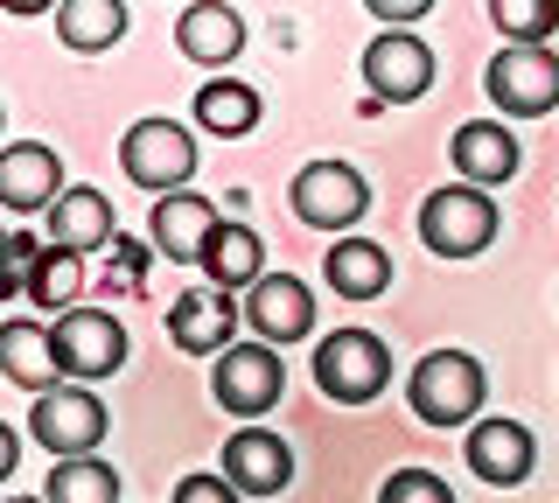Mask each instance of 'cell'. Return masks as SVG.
Here are the masks:
<instances>
[{"mask_svg": "<svg viewBox=\"0 0 559 503\" xmlns=\"http://www.w3.org/2000/svg\"><path fill=\"white\" fill-rule=\"evenodd\" d=\"M483 398H489V378L468 350H427L406 378V406L427 427H468L483 412Z\"/></svg>", "mask_w": 559, "mask_h": 503, "instance_id": "1", "label": "cell"}, {"mask_svg": "<svg viewBox=\"0 0 559 503\" xmlns=\"http://www.w3.org/2000/svg\"><path fill=\"white\" fill-rule=\"evenodd\" d=\"M497 231H503V211L476 182H448V189H433V196L419 203V238H427V252H441V259H476V252H489Z\"/></svg>", "mask_w": 559, "mask_h": 503, "instance_id": "2", "label": "cell"}, {"mask_svg": "<svg viewBox=\"0 0 559 503\" xmlns=\"http://www.w3.org/2000/svg\"><path fill=\"white\" fill-rule=\"evenodd\" d=\"M314 385L336 406H371L392 385V350H384L378 328H336V336L314 343Z\"/></svg>", "mask_w": 559, "mask_h": 503, "instance_id": "3", "label": "cell"}, {"mask_svg": "<svg viewBox=\"0 0 559 503\" xmlns=\"http://www.w3.org/2000/svg\"><path fill=\"white\" fill-rule=\"evenodd\" d=\"M49 350H57V378L98 385V378H112L127 363V328H119V315H105V308L70 301L57 315V328H49Z\"/></svg>", "mask_w": 559, "mask_h": 503, "instance_id": "4", "label": "cell"}, {"mask_svg": "<svg viewBox=\"0 0 559 503\" xmlns=\"http://www.w3.org/2000/svg\"><path fill=\"white\" fill-rule=\"evenodd\" d=\"M105 427H112V412H105V398L92 385H49V392H35V406H28V433L49 447V455H98L105 447Z\"/></svg>", "mask_w": 559, "mask_h": 503, "instance_id": "5", "label": "cell"}, {"mask_svg": "<svg viewBox=\"0 0 559 503\" xmlns=\"http://www.w3.org/2000/svg\"><path fill=\"white\" fill-rule=\"evenodd\" d=\"M287 392V363H280L273 343H224L217 363H210V398L238 420H259V412L280 406Z\"/></svg>", "mask_w": 559, "mask_h": 503, "instance_id": "6", "label": "cell"}, {"mask_svg": "<svg viewBox=\"0 0 559 503\" xmlns=\"http://www.w3.org/2000/svg\"><path fill=\"white\" fill-rule=\"evenodd\" d=\"M287 203H294V217L308 224V231H357L364 211H371V182L357 176L349 161H308L301 176L287 182Z\"/></svg>", "mask_w": 559, "mask_h": 503, "instance_id": "7", "label": "cell"}, {"mask_svg": "<svg viewBox=\"0 0 559 503\" xmlns=\"http://www.w3.org/2000/svg\"><path fill=\"white\" fill-rule=\"evenodd\" d=\"M119 168H127V182L133 189H182L189 176H197V141H189V127L182 119H133L127 127V141H119Z\"/></svg>", "mask_w": 559, "mask_h": 503, "instance_id": "8", "label": "cell"}, {"mask_svg": "<svg viewBox=\"0 0 559 503\" xmlns=\"http://www.w3.org/2000/svg\"><path fill=\"white\" fill-rule=\"evenodd\" d=\"M483 84L503 119H546L559 106V57L546 43H503Z\"/></svg>", "mask_w": 559, "mask_h": 503, "instance_id": "9", "label": "cell"}, {"mask_svg": "<svg viewBox=\"0 0 559 503\" xmlns=\"http://www.w3.org/2000/svg\"><path fill=\"white\" fill-rule=\"evenodd\" d=\"M364 84H371L378 106H413L433 84V49L419 43L413 28H384V36H371V49H364Z\"/></svg>", "mask_w": 559, "mask_h": 503, "instance_id": "10", "label": "cell"}, {"mask_svg": "<svg viewBox=\"0 0 559 503\" xmlns=\"http://www.w3.org/2000/svg\"><path fill=\"white\" fill-rule=\"evenodd\" d=\"M224 482H231L238 496H280L294 482V447L280 441L273 427H238L231 441H224Z\"/></svg>", "mask_w": 559, "mask_h": 503, "instance_id": "11", "label": "cell"}, {"mask_svg": "<svg viewBox=\"0 0 559 503\" xmlns=\"http://www.w3.org/2000/svg\"><path fill=\"white\" fill-rule=\"evenodd\" d=\"M238 315L259 328V343L280 350V343H301L314 328V294H308V280H294V273H259V280L245 287Z\"/></svg>", "mask_w": 559, "mask_h": 503, "instance_id": "12", "label": "cell"}, {"mask_svg": "<svg viewBox=\"0 0 559 503\" xmlns=\"http://www.w3.org/2000/svg\"><path fill=\"white\" fill-rule=\"evenodd\" d=\"M538 441L524 420H468V476H483L489 490H518L532 482Z\"/></svg>", "mask_w": 559, "mask_h": 503, "instance_id": "13", "label": "cell"}, {"mask_svg": "<svg viewBox=\"0 0 559 503\" xmlns=\"http://www.w3.org/2000/svg\"><path fill=\"white\" fill-rule=\"evenodd\" d=\"M238 328V301L224 287H189L182 301H168V343L189 357H217Z\"/></svg>", "mask_w": 559, "mask_h": 503, "instance_id": "14", "label": "cell"}, {"mask_svg": "<svg viewBox=\"0 0 559 503\" xmlns=\"http://www.w3.org/2000/svg\"><path fill=\"white\" fill-rule=\"evenodd\" d=\"M454 168H462V182H476V189H503L524 168V147H518V133L503 127V119H468V127H454Z\"/></svg>", "mask_w": 559, "mask_h": 503, "instance_id": "15", "label": "cell"}, {"mask_svg": "<svg viewBox=\"0 0 559 503\" xmlns=\"http://www.w3.org/2000/svg\"><path fill=\"white\" fill-rule=\"evenodd\" d=\"M63 189V161H57V147H43V141H14V147H0V211H14V217H35L49 196Z\"/></svg>", "mask_w": 559, "mask_h": 503, "instance_id": "16", "label": "cell"}, {"mask_svg": "<svg viewBox=\"0 0 559 503\" xmlns=\"http://www.w3.org/2000/svg\"><path fill=\"white\" fill-rule=\"evenodd\" d=\"M224 211L210 196H189V189H162V203H154V217H147V238H154V252L175 259V266H197V252H203V238H210V224H217Z\"/></svg>", "mask_w": 559, "mask_h": 503, "instance_id": "17", "label": "cell"}, {"mask_svg": "<svg viewBox=\"0 0 559 503\" xmlns=\"http://www.w3.org/2000/svg\"><path fill=\"white\" fill-rule=\"evenodd\" d=\"M175 49H182L189 63H203V71H224V63L245 49L238 8H224V0H189L182 22H175Z\"/></svg>", "mask_w": 559, "mask_h": 503, "instance_id": "18", "label": "cell"}, {"mask_svg": "<svg viewBox=\"0 0 559 503\" xmlns=\"http://www.w3.org/2000/svg\"><path fill=\"white\" fill-rule=\"evenodd\" d=\"M197 266L210 273V287H224V294H245L266 273V245H259V231L252 224H238V217H217L210 224V238H203V252H197Z\"/></svg>", "mask_w": 559, "mask_h": 503, "instance_id": "19", "label": "cell"}, {"mask_svg": "<svg viewBox=\"0 0 559 503\" xmlns=\"http://www.w3.org/2000/svg\"><path fill=\"white\" fill-rule=\"evenodd\" d=\"M43 217H49V245L78 252V259L112 238V196H98V189H57L43 203Z\"/></svg>", "mask_w": 559, "mask_h": 503, "instance_id": "20", "label": "cell"}, {"mask_svg": "<svg viewBox=\"0 0 559 503\" xmlns=\"http://www.w3.org/2000/svg\"><path fill=\"white\" fill-rule=\"evenodd\" d=\"M322 280L343 294V301H378L384 287H392V252L378 245V238H336L322 259Z\"/></svg>", "mask_w": 559, "mask_h": 503, "instance_id": "21", "label": "cell"}, {"mask_svg": "<svg viewBox=\"0 0 559 503\" xmlns=\"http://www.w3.org/2000/svg\"><path fill=\"white\" fill-rule=\"evenodd\" d=\"M0 378H14L22 392H49L57 385V350H49V328L14 315L0 322Z\"/></svg>", "mask_w": 559, "mask_h": 503, "instance_id": "22", "label": "cell"}, {"mask_svg": "<svg viewBox=\"0 0 559 503\" xmlns=\"http://www.w3.org/2000/svg\"><path fill=\"white\" fill-rule=\"evenodd\" d=\"M127 36V0H57V43L78 57H98Z\"/></svg>", "mask_w": 559, "mask_h": 503, "instance_id": "23", "label": "cell"}, {"mask_svg": "<svg viewBox=\"0 0 559 503\" xmlns=\"http://www.w3.org/2000/svg\"><path fill=\"white\" fill-rule=\"evenodd\" d=\"M259 92L238 77H217V84H197V127L217 133V141H245V133L259 127Z\"/></svg>", "mask_w": 559, "mask_h": 503, "instance_id": "24", "label": "cell"}, {"mask_svg": "<svg viewBox=\"0 0 559 503\" xmlns=\"http://www.w3.org/2000/svg\"><path fill=\"white\" fill-rule=\"evenodd\" d=\"M43 503H119V468L98 455H63Z\"/></svg>", "mask_w": 559, "mask_h": 503, "instance_id": "25", "label": "cell"}, {"mask_svg": "<svg viewBox=\"0 0 559 503\" xmlns=\"http://www.w3.org/2000/svg\"><path fill=\"white\" fill-rule=\"evenodd\" d=\"M78 287H84V259H78V252L35 245V259H28V280H22V294H28L35 308H70V301H78Z\"/></svg>", "mask_w": 559, "mask_h": 503, "instance_id": "26", "label": "cell"}, {"mask_svg": "<svg viewBox=\"0 0 559 503\" xmlns=\"http://www.w3.org/2000/svg\"><path fill=\"white\" fill-rule=\"evenodd\" d=\"M489 22L503 28V43H552L559 0H489Z\"/></svg>", "mask_w": 559, "mask_h": 503, "instance_id": "27", "label": "cell"}, {"mask_svg": "<svg viewBox=\"0 0 559 503\" xmlns=\"http://www.w3.org/2000/svg\"><path fill=\"white\" fill-rule=\"evenodd\" d=\"M378 503H454V496H448V482L433 476V468H399V476H384Z\"/></svg>", "mask_w": 559, "mask_h": 503, "instance_id": "28", "label": "cell"}, {"mask_svg": "<svg viewBox=\"0 0 559 503\" xmlns=\"http://www.w3.org/2000/svg\"><path fill=\"white\" fill-rule=\"evenodd\" d=\"M28 259H35V238L28 231H14V238H0V301H14L28 280Z\"/></svg>", "mask_w": 559, "mask_h": 503, "instance_id": "29", "label": "cell"}, {"mask_svg": "<svg viewBox=\"0 0 559 503\" xmlns=\"http://www.w3.org/2000/svg\"><path fill=\"white\" fill-rule=\"evenodd\" d=\"M175 503H245L224 476H182L175 482Z\"/></svg>", "mask_w": 559, "mask_h": 503, "instance_id": "30", "label": "cell"}, {"mask_svg": "<svg viewBox=\"0 0 559 503\" xmlns=\"http://www.w3.org/2000/svg\"><path fill=\"white\" fill-rule=\"evenodd\" d=\"M364 8H371L384 28H413L419 14H433V0H364Z\"/></svg>", "mask_w": 559, "mask_h": 503, "instance_id": "31", "label": "cell"}, {"mask_svg": "<svg viewBox=\"0 0 559 503\" xmlns=\"http://www.w3.org/2000/svg\"><path fill=\"white\" fill-rule=\"evenodd\" d=\"M14 462H22V441H14V427H8V420H0V482H8V476H14Z\"/></svg>", "mask_w": 559, "mask_h": 503, "instance_id": "32", "label": "cell"}, {"mask_svg": "<svg viewBox=\"0 0 559 503\" xmlns=\"http://www.w3.org/2000/svg\"><path fill=\"white\" fill-rule=\"evenodd\" d=\"M8 14H43V8H57V0H0Z\"/></svg>", "mask_w": 559, "mask_h": 503, "instance_id": "33", "label": "cell"}, {"mask_svg": "<svg viewBox=\"0 0 559 503\" xmlns=\"http://www.w3.org/2000/svg\"><path fill=\"white\" fill-rule=\"evenodd\" d=\"M8 503H43V496H8Z\"/></svg>", "mask_w": 559, "mask_h": 503, "instance_id": "34", "label": "cell"}]
</instances>
